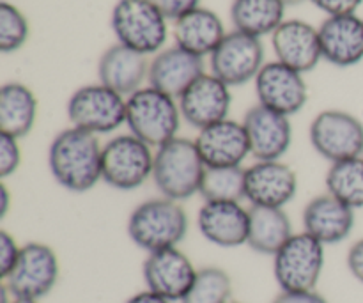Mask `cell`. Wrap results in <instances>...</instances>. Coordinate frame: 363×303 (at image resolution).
Segmentation results:
<instances>
[{
	"instance_id": "6da1fadb",
	"label": "cell",
	"mask_w": 363,
	"mask_h": 303,
	"mask_svg": "<svg viewBox=\"0 0 363 303\" xmlns=\"http://www.w3.org/2000/svg\"><path fill=\"white\" fill-rule=\"evenodd\" d=\"M48 167L57 184L84 194L103 181V145L89 131L66 128L50 144Z\"/></svg>"
},
{
	"instance_id": "7a4b0ae2",
	"label": "cell",
	"mask_w": 363,
	"mask_h": 303,
	"mask_svg": "<svg viewBox=\"0 0 363 303\" xmlns=\"http://www.w3.org/2000/svg\"><path fill=\"white\" fill-rule=\"evenodd\" d=\"M128 236L147 254L179 247L188 234V215L181 202L167 197L140 202L128 219Z\"/></svg>"
},
{
	"instance_id": "3957f363",
	"label": "cell",
	"mask_w": 363,
	"mask_h": 303,
	"mask_svg": "<svg viewBox=\"0 0 363 303\" xmlns=\"http://www.w3.org/2000/svg\"><path fill=\"white\" fill-rule=\"evenodd\" d=\"M206 165L195 141L176 137L155 151L152 183L162 197L183 202L201 192Z\"/></svg>"
},
{
	"instance_id": "277c9868",
	"label": "cell",
	"mask_w": 363,
	"mask_h": 303,
	"mask_svg": "<svg viewBox=\"0 0 363 303\" xmlns=\"http://www.w3.org/2000/svg\"><path fill=\"white\" fill-rule=\"evenodd\" d=\"M181 116L176 98L155 87H142L126 98V126L130 133L158 149L179 133Z\"/></svg>"
},
{
	"instance_id": "5b68a950",
	"label": "cell",
	"mask_w": 363,
	"mask_h": 303,
	"mask_svg": "<svg viewBox=\"0 0 363 303\" xmlns=\"http://www.w3.org/2000/svg\"><path fill=\"white\" fill-rule=\"evenodd\" d=\"M110 23L121 45L144 55L162 52L169 38L167 16L152 0H119Z\"/></svg>"
},
{
	"instance_id": "8992f818",
	"label": "cell",
	"mask_w": 363,
	"mask_h": 303,
	"mask_svg": "<svg viewBox=\"0 0 363 303\" xmlns=\"http://www.w3.org/2000/svg\"><path fill=\"white\" fill-rule=\"evenodd\" d=\"M155 151L133 133L110 138L103 145V181L121 192L137 190L152 180Z\"/></svg>"
},
{
	"instance_id": "52a82bcc",
	"label": "cell",
	"mask_w": 363,
	"mask_h": 303,
	"mask_svg": "<svg viewBox=\"0 0 363 303\" xmlns=\"http://www.w3.org/2000/svg\"><path fill=\"white\" fill-rule=\"evenodd\" d=\"M325 245L308 233H294L273 255V275L280 291H314L325 270Z\"/></svg>"
},
{
	"instance_id": "ba28073f",
	"label": "cell",
	"mask_w": 363,
	"mask_h": 303,
	"mask_svg": "<svg viewBox=\"0 0 363 303\" xmlns=\"http://www.w3.org/2000/svg\"><path fill=\"white\" fill-rule=\"evenodd\" d=\"M71 126L92 135H106L126 124V98L103 84L77 89L67 99Z\"/></svg>"
},
{
	"instance_id": "9c48e42d",
	"label": "cell",
	"mask_w": 363,
	"mask_h": 303,
	"mask_svg": "<svg viewBox=\"0 0 363 303\" xmlns=\"http://www.w3.org/2000/svg\"><path fill=\"white\" fill-rule=\"evenodd\" d=\"M60 277V263L55 250L41 241L21 245L20 258L13 272L2 279L7 290L18 298L41 300L48 297Z\"/></svg>"
},
{
	"instance_id": "30bf717a",
	"label": "cell",
	"mask_w": 363,
	"mask_h": 303,
	"mask_svg": "<svg viewBox=\"0 0 363 303\" xmlns=\"http://www.w3.org/2000/svg\"><path fill=\"white\" fill-rule=\"evenodd\" d=\"M308 138L330 163L363 156V123L346 110H323L308 128Z\"/></svg>"
},
{
	"instance_id": "8fae6325",
	"label": "cell",
	"mask_w": 363,
	"mask_h": 303,
	"mask_svg": "<svg viewBox=\"0 0 363 303\" xmlns=\"http://www.w3.org/2000/svg\"><path fill=\"white\" fill-rule=\"evenodd\" d=\"M209 57L211 73L229 87H240L255 80L266 64L261 38L240 31L227 32L218 48Z\"/></svg>"
},
{
	"instance_id": "7c38bea8",
	"label": "cell",
	"mask_w": 363,
	"mask_h": 303,
	"mask_svg": "<svg viewBox=\"0 0 363 303\" xmlns=\"http://www.w3.org/2000/svg\"><path fill=\"white\" fill-rule=\"evenodd\" d=\"M298 194V174L282 160H255L245 169V201L259 208H284Z\"/></svg>"
},
{
	"instance_id": "4fadbf2b",
	"label": "cell",
	"mask_w": 363,
	"mask_h": 303,
	"mask_svg": "<svg viewBox=\"0 0 363 303\" xmlns=\"http://www.w3.org/2000/svg\"><path fill=\"white\" fill-rule=\"evenodd\" d=\"M255 94L261 105L291 117L307 105L308 89L303 73L273 60L266 62L255 77Z\"/></svg>"
},
{
	"instance_id": "5bb4252c",
	"label": "cell",
	"mask_w": 363,
	"mask_h": 303,
	"mask_svg": "<svg viewBox=\"0 0 363 303\" xmlns=\"http://www.w3.org/2000/svg\"><path fill=\"white\" fill-rule=\"evenodd\" d=\"M199 270L179 248H165L152 252L142 266L145 290L167 298L169 302H183L190 291Z\"/></svg>"
},
{
	"instance_id": "9a60e30c",
	"label": "cell",
	"mask_w": 363,
	"mask_h": 303,
	"mask_svg": "<svg viewBox=\"0 0 363 303\" xmlns=\"http://www.w3.org/2000/svg\"><path fill=\"white\" fill-rule=\"evenodd\" d=\"M184 123L202 130L229 119L233 94L230 87L215 75H202L177 99Z\"/></svg>"
},
{
	"instance_id": "2e32d148",
	"label": "cell",
	"mask_w": 363,
	"mask_h": 303,
	"mask_svg": "<svg viewBox=\"0 0 363 303\" xmlns=\"http://www.w3.org/2000/svg\"><path fill=\"white\" fill-rule=\"evenodd\" d=\"M243 126L250 142V155L255 160H282L293 144L291 117L261 103L247 110Z\"/></svg>"
},
{
	"instance_id": "e0dca14e",
	"label": "cell",
	"mask_w": 363,
	"mask_h": 303,
	"mask_svg": "<svg viewBox=\"0 0 363 303\" xmlns=\"http://www.w3.org/2000/svg\"><path fill=\"white\" fill-rule=\"evenodd\" d=\"M197 227L204 240L222 248L247 245L250 211L241 202L204 201L197 213Z\"/></svg>"
},
{
	"instance_id": "ac0fdd59",
	"label": "cell",
	"mask_w": 363,
	"mask_h": 303,
	"mask_svg": "<svg viewBox=\"0 0 363 303\" xmlns=\"http://www.w3.org/2000/svg\"><path fill=\"white\" fill-rule=\"evenodd\" d=\"M195 145L206 167H241L250 155V142L243 123L223 119L199 130Z\"/></svg>"
},
{
	"instance_id": "d6986e66",
	"label": "cell",
	"mask_w": 363,
	"mask_h": 303,
	"mask_svg": "<svg viewBox=\"0 0 363 303\" xmlns=\"http://www.w3.org/2000/svg\"><path fill=\"white\" fill-rule=\"evenodd\" d=\"M202 75H206L204 57L194 55L176 45L156 53L149 64L147 80L151 87L179 99Z\"/></svg>"
},
{
	"instance_id": "ffe728a7",
	"label": "cell",
	"mask_w": 363,
	"mask_h": 303,
	"mask_svg": "<svg viewBox=\"0 0 363 303\" xmlns=\"http://www.w3.org/2000/svg\"><path fill=\"white\" fill-rule=\"evenodd\" d=\"M357 224L354 209L328 192L307 202L303 209V231L325 247L339 245L351 236Z\"/></svg>"
},
{
	"instance_id": "44dd1931",
	"label": "cell",
	"mask_w": 363,
	"mask_h": 303,
	"mask_svg": "<svg viewBox=\"0 0 363 303\" xmlns=\"http://www.w3.org/2000/svg\"><path fill=\"white\" fill-rule=\"evenodd\" d=\"M277 60L300 73L314 70L323 59L319 31L303 20H286L272 34Z\"/></svg>"
},
{
	"instance_id": "7402d4cb",
	"label": "cell",
	"mask_w": 363,
	"mask_h": 303,
	"mask_svg": "<svg viewBox=\"0 0 363 303\" xmlns=\"http://www.w3.org/2000/svg\"><path fill=\"white\" fill-rule=\"evenodd\" d=\"M323 59L337 67L357 66L363 60V20L357 14L328 16L321 23Z\"/></svg>"
},
{
	"instance_id": "603a6c76",
	"label": "cell",
	"mask_w": 363,
	"mask_h": 303,
	"mask_svg": "<svg viewBox=\"0 0 363 303\" xmlns=\"http://www.w3.org/2000/svg\"><path fill=\"white\" fill-rule=\"evenodd\" d=\"M149 64L151 62L147 60V55L117 43L106 48L99 59V84L113 89L124 98H130L140 91L142 84L147 80Z\"/></svg>"
},
{
	"instance_id": "cb8c5ba5",
	"label": "cell",
	"mask_w": 363,
	"mask_h": 303,
	"mask_svg": "<svg viewBox=\"0 0 363 303\" xmlns=\"http://www.w3.org/2000/svg\"><path fill=\"white\" fill-rule=\"evenodd\" d=\"M225 35L222 18L206 7H197L174 21L176 45L199 57L211 55Z\"/></svg>"
},
{
	"instance_id": "d4e9b609",
	"label": "cell",
	"mask_w": 363,
	"mask_h": 303,
	"mask_svg": "<svg viewBox=\"0 0 363 303\" xmlns=\"http://www.w3.org/2000/svg\"><path fill=\"white\" fill-rule=\"evenodd\" d=\"M247 245L261 255H275L294 234L293 222L284 208L250 206Z\"/></svg>"
},
{
	"instance_id": "484cf974",
	"label": "cell",
	"mask_w": 363,
	"mask_h": 303,
	"mask_svg": "<svg viewBox=\"0 0 363 303\" xmlns=\"http://www.w3.org/2000/svg\"><path fill=\"white\" fill-rule=\"evenodd\" d=\"M38 119V98L20 82H9L0 89V131L14 138H23Z\"/></svg>"
},
{
	"instance_id": "4316f807",
	"label": "cell",
	"mask_w": 363,
	"mask_h": 303,
	"mask_svg": "<svg viewBox=\"0 0 363 303\" xmlns=\"http://www.w3.org/2000/svg\"><path fill=\"white\" fill-rule=\"evenodd\" d=\"M286 16V4L282 0H234L230 7V20L234 31L262 38L273 34Z\"/></svg>"
},
{
	"instance_id": "83f0119b",
	"label": "cell",
	"mask_w": 363,
	"mask_h": 303,
	"mask_svg": "<svg viewBox=\"0 0 363 303\" xmlns=\"http://www.w3.org/2000/svg\"><path fill=\"white\" fill-rule=\"evenodd\" d=\"M326 192L357 209L363 208V156L342 160L330 165L325 177Z\"/></svg>"
},
{
	"instance_id": "f1b7e54d",
	"label": "cell",
	"mask_w": 363,
	"mask_h": 303,
	"mask_svg": "<svg viewBox=\"0 0 363 303\" xmlns=\"http://www.w3.org/2000/svg\"><path fill=\"white\" fill-rule=\"evenodd\" d=\"M199 195L204 201H245V169L243 167H206Z\"/></svg>"
},
{
	"instance_id": "f546056e",
	"label": "cell",
	"mask_w": 363,
	"mask_h": 303,
	"mask_svg": "<svg viewBox=\"0 0 363 303\" xmlns=\"http://www.w3.org/2000/svg\"><path fill=\"white\" fill-rule=\"evenodd\" d=\"M233 302V280L218 266H204L197 272L190 291L181 303H229Z\"/></svg>"
},
{
	"instance_id": "4dcf8cb0",
	"label": "cell",
	"mask_w": 363,
	"mask_h": 303,
	"mask_svg": "<svg viewBox=\"0 0 363 303\" xmlns=\"http://www.w3.org/2000/svg\"><path fill=\"white\" fill-rule=\"evenodd\" d=\"M30 27L25 14L9 2L0 4V52H18L27 43Z\"/></svg>"
},
{
	"instance_id": "1f68e13d",
	"label": "cell",
	"mask_w": 363,
	"mask_h": 303,
	"mask_svg": "<svg viewBox=\"0 0 363 303\" xmlns=\"http://www.w3.org/2000/svg\"><path fill=\"white\" fill-rule=\"evenodd\" d=\"M21 165V149L18 138L0 133V177L7 180Z\"/></svg>"
},
{
	"instance_id": "d6a6232c",
	"label": "cell",
	"mask_w": 363,
	"mask_h": 303,
	"mask_svg": "<svg viewBox=\"0 0 363 303\" xmlns=\"http://www.w3.org/2000/svg\"><path fill=\"white\" fill-rule=\"evenodd\" d=\"M21 247L14 236H11L7 231H0V275L6 279L13 272L18 258H20Z\"/></svg>"
},
{
	"instance_id": "836d02e7",
	"label": "cell",
	"mask_w": 363,
	"mask_h": 303,
	"mask_svg": "<svg viewBox=\"0 0 363 303\" xmlns=\"http://www.w3.org/2000/svg\"><path fill=\"white\" fill-rule=\"evenodd\" d=\"M160 11L167 16V20H179L190 11L201 7V0H152Z\"/></svg>"
},
{
	"instance_id": "e575fe53",
	"label": "cell",
	"mask_w": 363,
	"mask_h": 303,
	"mask_svg": "<svg viewBox=\"0 0 363 303\" xmlns=\"http://www.w3.org/2000/svg\"><path fill=\"white\" fill-rule=\"evenodd\" d=\"M311 2L328 16H340V14H357L363 0H311Z\"/></svg>"
},
{
	"instance_id": "d590c367",
	"label": "cell",
	"mask_w": 363,
	"mask_h": 303,
	"mask_svg": "<svg viewBox=\"0 0 363 303\" xmlns=\"http://www.w3.org/2000/svg\"><path fill=\"white\" fill-rule=\"evenodd\" d=\"M272 303H330L318 291H280Z\"/></svg>"
},
{
	"instance_id": "8d00e7d4",
	"label": "cell",
	"mask_w": 363,
	"mask_h": 303,
	"mask_svg": "<svg viewBox=\"0 0 363 303\" xmlns=\"http://www.w3.org/2000/svg\"><path fill=\"white\" fill-rule=\"evenodd\" d=\"M347 268H350L351 275L363 284V238L351 245L350 252H347Z\"/></svg>"
},
{
	"instance_id": "74e56055",
	"label": "cell",
	"mask_w": 363,
	"mask_h": 303,
	"mask_svg": "<svg viewBox=\"0 0 363 303\" xmlns=\"http://www.w3.org/2000/svg\"><path fill=\"white\" fill-rule=\"evenodd\" d=\"M126 303H172V302H169L167 298L160 297V294L152 293V291L144 290V291H140V293H135L131 298H128Z\"/></svg>"
},
{
	"instance_id": "f35d334b",
	"label": "cell",
	"mask_w": 363,
	"mask_h": 303,
	"mask_svg": "<svg viewBox=\"0 0 363 303\" xmlns=\"http://www.w3.org/2000/svg\"><path fill=\"white\" fill-rule=\"evenodd\" d=\"M11 208V194L6 183H0V219H6Z\"/></svg>"
},
{
	"instance_id": "ab89813d",
	"label": "cell",
	"mask_w": 363,
	"mask_h": 303,
	"mask_svg": "<svg viewBox=\"0 0 363 303\" xmlns=\"http://www.w3.org/2000/svg\"><path fill=\"white\" fill-rule=\"evenodd\" d=\"M11 303H39L38 300H30V298H18V297H14L13 298V302Z\"/></svg>"
},
{
	"instance_id": "60d3db41",
	"label": "cell",
	"mask_w": 363,
	"mask_h": 303,
	"mask_svg": "<svg viewBox=\"0 0 363 303\" xmlns=\"http://www.w3.org/2000/svg\"><path fill=\"white\" fill-rule=\"evenodd\" d=\"M282 2L286 4V7H287V6H298V4H301L303 0H282Z\"/></svg>"
},
{
	"instance_id": "b9f144b4",
	"label": "cell",
	"mask_w": 363,
	"mask_h": 303,
	"mask_svg": "<svg viewBox=\"0 0 363 303\" xmlns=\"http://www.w3.org/2000/svg\"><path fill=\"white\" fill-rule=\"evenodd\" d=\"M229 303H241V302H234V300H233V302H229Z\"/></svg>"
}]
</instances>
